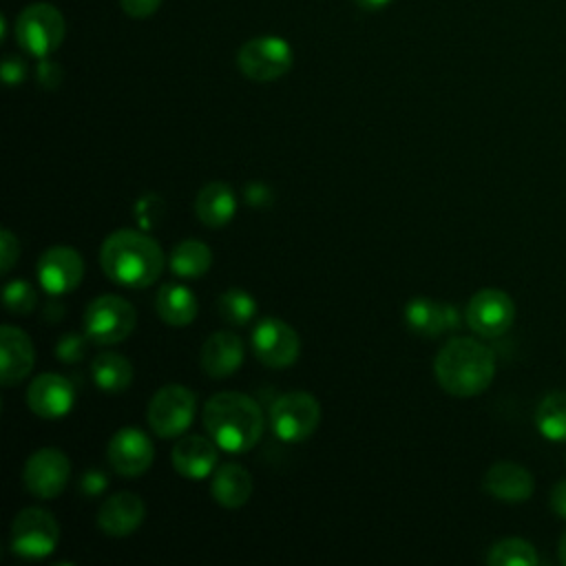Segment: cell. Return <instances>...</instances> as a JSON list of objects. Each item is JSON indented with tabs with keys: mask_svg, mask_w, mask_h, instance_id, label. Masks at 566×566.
Here are the masks:
<instances>
[{
	"mask_svg": "<svg viewBox=\"0 0 566 566\" xmlns=\"http://www.w3.org/2000/svg\"><path fill=\"white\" fill-rule=\"evenodd\" d=\"M210 495L226 509H239L252 495V475L241 464L226 462L212 473Z\"/></svg>",
	"mask_w": 566,
	"mask_h": 566,
	"instance_id": "cell-23",
	"label": "cell"
},
{
	"mask_svg": "<svg viewBox=\"0 0 566 566\" xmlns=\"http://www.w3.org/2000/svg\"><path fill=\"white\" fill-rule=\"evenodd\" d=\"M91 376L102 391L119 394L133 382V365L119 352H102L91 363Z\"/></svg>",
	"mask_w": 566,
	"mask_h": 566,
	"instance_id": "cell-25",
	"label": "cell"
},
{
	"mask_svg": "<svg viewBox=\"0 0 566 566\" xmlns=\"http://www.w3.org/2000/svg\"><path fill=\"white\" fill-rule=\"evenodd\" d=\"M0 380L4 387L24 380L35 365V349L29 334L15 325L0 327Z\"/></svg>",
	"mask_w": 566,
	"mask_h": 566,
	"instance_id": "cell-16",
	"label": "cell"
},
{
	"mask_svg": "<svg viewBox=\"0 0 566 566\" xmlns=\"http://www.w3.org/2000/svg\"><path fill=\"white\" fill-rule=\"evenodd\" d=\"M104 274L124 287H148L164 272L161 245L142 230H115L99 248Z\"/></svg>",
	"mask_w": 566,
	"mask_h": 566,
	"instance_id": "cell-1",
	"label": "cell"
},
{
	"mask_svg": "<svg viewBox=\"0 0 566 566\" xmlns=\"http://www.w3.org/2000/svg\"><path fill=\"white\" fill-rule=\"evenodd\" d=\"M86 334L82 336V334H77V332H69V334H64L60 340H57V345H55V356L62 360V363H66V365H71V363H80L82 358H84V354H86Z\"/></svg>",
	"mask_w": 566,
	"mask_h": 566,
	"instance_id": "cell-32",
	"label": "cell"
},
{
	"mask_svg": "<svg viewBox=\"0 0 566 566\" xmlns=\"http://www.w3.org/2000/svg\"><path fill=\"white\" fill-rule=\"evenodd\" d=\"M18 254H20V243L13 237V232L9 228H4L0 232V263H2L0 272L2 274H7L13 268V263L18 261Z\"/></svg>",
	"mask_w": 566,
	"mask_h": 566,
	"instance_id": "cell-33",
	"label": "cell"
},
{
	"mask_svg": "<svg viewBox=\"0 0 566 566\" xmlns=\"http://www.w3.org/2000/svg\"><path fill=\"white\" fill-rule=\"evenodd\" d=\"M170 272L181 279H199L212 265L210 248L199 239H186L177 243L168 256Z\"/></svg>",
	"mask_w": 566,
	"mask_h": 566,
	"instance_id": "cell-26",
	"label": "cell"
},
{
	"mask_svg": "<svg viewBox=\"0 0 566 566\" xmlns=\"http://www.w3.org/2000/svg\"><path fill=\"white\" fill-rule=\"evenodd\" d=\"M557 551H559V559H562V564H566V531L562 533V537H559V546H557Z\"/></svg>",
	"mask_w": 566,
	"mask_h": 566,
	"instance_id": "cell-41",
	"label": "cell"
},
{
	"mask_svg": "<svg viewBox=\"0 0 566 566\" xmlns=\"http://www.w3.org/2000/svg\"><path fill=\"white\" fill-rule=\"evenodd\" d=\"M24 77H27V66H24L22 60L7 57L2 62V80H4V84L13 86V84H20Z\"/></svg>",
	"mask_w": 566,
	"mask_h": 566,
	"instance_id": "cell-36",
	"label": "cell"
},
{
	"mask_svg": "<svg viewBox=\"0 0 566 566\" xmlns=\"http://www.w3.org/2000/svg\"><path fill=\"white\" fill-rule=\"evenodd\" d=\"M219 316L230 325H248L256 314V301L250 292L230 287L217 301Z\"/></svg>",
	"mask_w": 566,
	"mask_h": 566,
	"instance_id": "cell-29",
	"label": "cell"
},
{
	"mask_svg": "<svg viewBox=\"0 0 566 566\" xmlns=\"http://www.w3.org/2000/svg\"><path fill=\"white\" fill-rule=\"evenodd\" d=\"M108 486V480L102 471L93 469V471H86L82 478H80V491L86 495V497H95L99 493H104Z\"/></svg>",
	"mask_w": 566,
	"mask_h": 566,
	"instance_id": "cell-34",
	"label": "cell"
},
{
	"mask_svg": "<svg viewBox=\"0 0 566 566\" xmlns=\"http://www.w3.org/2000/svg\"><path fill=\"white\" fill-rule=\"evenodd\" d=\"M433 374L447 394L471 398L489 389L495 376V356L484 343L455 336L440 347L433 360Z\"/></svg>",
	"mask_w": 566,
	"mask_h": 566,
	"instance_id": "cell-3",
	"label": "cell"
},
{
	"mask_svg": "<svg viewBox=\"0 0 566 566\" xmlns=\"http://www.w3.org/2000/svg\"><path fill=\"white\" fill-rule=\"evenodd\" d=\"M467 325L484 338H495L509 332L515 321L513 298L495 287H484L475 292L464 310Z\"/></svg>",
	"mask_w": 566,
	"mask_h": 566,
	"instance_id": "cell-12",
	"label": "cell"
},
{
	"mask_svg": "<svg viewBox=\"0 0 566 566\" xmlns=\"http://www.w3.org/2000/svg\"><path fill=\"white\" fill-rule=\"evenodd\" d=\"M172 467L179 475L188 480H203L212 473L217 467L219 453H217V442L206 436H184L175 442L170 451Z\"/></svg>",
	"mask_w": 566,
	"mask_h": 566,
	"instance_id": "cell-18",
	"label": "cell"
},
{
	"mask_svg": "<svg viewBox=\"0 0 566 566\" xmlns=\"http://www.w3.org/2000/svg\"><path fill=\"white\" fill-rule=\"evenodd\" d=\"M144 517V500L130 491H119L102 502L97 513V526L111 537H126L139 528Z\"/></svg>",
	"mask_w": 566,
	"mask_h": 566,
	"instance_id": "cell-17",
	"label": "cell"
},
{
	"mask_svg": "<svg viewBox=\"0 0 566 566\" xmlns=\"http://www.w3.org/2000/svg\"><path fill=\"white\" fill-rule=\"evenodd\" d=\"M405 323L411 332L436 338L449 329H455L460 316L449 303H440L429 296H416L405 305Z\"/></svg>",
	"mask_w": 566,
	"mask_h": 566,
	"instance_id": "cell-19",
	"label": "cell"
},
{
	"mask_svg": "<svg viewBox=\"0 0 566 566\" xmlns=\"http://www.w3.org/2000/svg\"><path fill=\"white\" fill-rule=\"evenodd\" d=\"M245 199L252 206H263L268 201V188L261 186V184H252V186L245 188Z\"/></svg>",
	"mask_w": 566,
	"mask_h": 566,
	"instance_id": "cell-39",
	"label": "cell"
},
{
	"mask_svg": "<svg viewBox=\"0 0 566 566\" xmlns=\"http://www.w3.org/2000/svg\"><path fill=\"white\" fill-rule=\"evenodd\" d=\"M108 464L124 478H137L153 464L155 444L137 427H122L113 433L106 447Z\"/></svg>",
	"mask_w": 566,
	"mask_h": 566,
	"instance_id": "cell-14",
	"label": "cell"
},
{
	"mask_svg": "<svg viewBox=\"0 0 566 566\" xmlns=\"http://www.w3.org/2000/svg\"><path fill=\"white\" fill-rule=\"evenodd\" d=\"M237 212L234 190L223 181L206 184L195 197V214L208 228H223Z\"/></svg>",
	"mask_w": 566,
	"mask_h": 566,
	"instance_id": "cell-22",
	"label": "cell"
},
{
	"mask_svg": "<svg viewBox=\"0 0 566 566\" xmlns=\"http://www.w3.org/2000/svg\"><path fill=\"white\" fill-rule=\"evenodd\" d=\"M69 478H71V462L64 451L53 447L33 451L27 458L24 471H22L27 491L40 500L57 497L66 489Z\"/></svg>",
	"mask_w": 566,
	"mask_h": 566,
	"instance_id": "cell-11",
	"label": "cell"
},
{
	"mask_svg": "<svg viewBox=\"0 0 566 566\" xmlns=\"http://www.w3.org/2000/svg\"><path fill=\"white\" fill-rule=\"evenodd\" d=\"M360 9H365V11H378V9H382V7H387L391 0H354Z\"/></svg>",
	"mask_w": 566,
	"mask_h": 566,
	"instance_id": "cell-40",
	"label": "cell"
},
{
	"mask_svg": "<svg viewBox=\"0 0 566 566\" xmlns=\"http://www.w3.org/2000/svg\"><path fill=\"white\" fill-rule=\"evenodd\" d=\"M197 409V396L186 385H164L148 402V424L159 438L181 436Z\"/></svg>",
	"mask_w": 566,
	"mask_h": 566,
	"instance_id": "cell-9",
	"label": "cell"
},
{
	"mask_svg": "<svg viewBox=\"0 0 566 566\" xmlns=\"http://www.w3.org/2000/svg\"><path fill=\"white\" fill-rule=\"evenodd\" d=\"M250 343L254 356L272 369L294 365L301 354V340L296 329L276 316L261 318L252 329Z\"/></svg>",
	"mask_w": 566,
	"mask_h": 566,
	"instance_id": "cell-10",
	"label": "cell"
},
{
	"mask_svg": "<svg viewBox=\"0 0 566 566\" xmlns=\"http://www.w3.org/2000/svg\"><path fill=\"white\" fill-rule=\"evenodd\" d=\"M486 562L491 566H535L537 553L531 542L522 537H506L491 546Z\"/></svg>",
	"mask_w": 566,
	"mask_h": 566,
	"instance_id": "cell-28",
	"label": "cell"
},
{
	"mask_svg": "<svg viewBox=\"0 0 566 566\" xmlns=\"http://www.w3.org/2000/svg\"><path fill=\"white\" fill-rule=\"evenodd\" d=\"M38 80H40V84L44 88H55L60 84V80H62V69L57 64H53V62L42 57V62L38 66Z\"/></svg>",
	"mask_w": 566,
	"mask_h": 566,
	"instance_id": "cell-37",
	"label": "cell"
},
{
	"mask_svg": "<svg viewBox=\"0 0 566 566\" xmlns=\"http://www.w3.org/2000/svg\"><path fill=\"white\" fill-rule=\"evenodd\" d=\"M535 424L548 440H566V391H551L535 411Z\"/></svg>",
	"mask_w": 566,
	"mask_h": 566,
	"instance_id": "cell-27",
	"label": "cell"
},
{
	"mask_svg": "<svg viewBox=\"0 0 566 566\" xmlns=\"http://www.w3.org/2000/svg\"><path fill=\"white\" fill-rule=\"evenodd\" d=\"M321 422V402L307 391H287L270 407V424L279 440L303 442Z\"/></svg>",
	"mask_w": 566,
	"mask_h": 566,
	"instance_id": "cell-6",
	"label": "cell"
},
{
	"mask_svg": "<svg viewBox=\"0 0 566 566\" xmlns=\"http://www.w3.org/2000/svg\"><path fill=\"white\" fill-rule=\"evenodd\" d=\"M201 369L210 378H228L243 363V340L228 329L214 332L201 345Z\"/></svg>",
	"mask_w": 566,
	"mask_h": 566,
	"instance_id": "cell-21",
	"label": "cell"
},
{
	"mask_svg": "<svg viewBox=\"0 0 566 566\" xmlns=\"http://www.w3.org/2000/svg\"><path fill=\"white\" fill-rule=\"evenodd\" d=\"M73 402V385L64 376L53 371L35 376L27 389V405L40 418H62L71 411Z\"/></svg>",
	"mask_w": 566,
	"mask_h": 566,
	"instance_id": "cell-15",
	"label": "cell"
},
{
	"mask_svg": "<svg viewBox=\"0 0 566 566\" xmlns=\"http://www.w3.org/2000/svg\"><path fill=\"white\" fill-rule=\"evenodd\" d=\"M294 62V51L279 35H259L241 44L237 53L239 71L254 82H274L283 77Z\"/></svg>",
	"mask_w": 566,
	"mask_h": 566,
	"instance_id": "cell-7",
	"label": "cell"
},
{
	"mask_svg": "<svg viewBox=\"0 0 566 566\" xmlns=\"http://www.w3.org/2000/svg\"><path fill=\"white\" fill-rule=\"evenodd\" d=\"M57 542L60 524L44 509H22L11 522V548L20 557L42 559L55 551Z\"/></svg>",
	"mask_w": 566,
	"mask_h": 566,
	"instance_id": "cell-8",
	"label": "cell"
},
{
	"mask_svg": "<svg viewBox=\"0 0 566 566\" xmlns=\"http://www.w3.org/2000/svg\"><path fill=\"white\" fill-rule=\"evenodd\" d=\"M484 491L502 502H524L533 495L535 482L528 469H524L517 462L500 460L489 467L484 473Z\"/></svg>",
	"mask_w": 566,
	"mask_h": 566,
	"instance_id": "cell-20",
	"label": "cell"
},
{
	"mask_svg": "<svg viewBox=\"0 0 566 566\" xmlns=\"http://www.w3.org/2000/svg\"><path fill=\"white\" fill-rule=\"evenodd\" d=\"M551 509L566 520V480H562L551 493Z\"/></svg>",
	"mask_w": 566,
	"mask_h": 566,
	"instance_id": "cell-38",
	"label": "cell"
},
{
	"mask_svg": "<svg viewBox=\"0 0 566 566\" xmlns=\"http://www.w3.org/2000/svg\"><path fill=\"white\" fill-rule=\"evenodd\" d=\"M203 427L219 449L245 453L261 440L265 418L254 398L241 391H219L206 400Z\"/></svg>",
	"mask_w": 566,
	"mask_h": 566,
	"instance_id": "cell-2",
	"label": "cell"
},
{
	"mask_svg": "<svg viewBox=\"0 0 566 566\" xmlns=\"http://www.w3.org/2000/svg\"><path fill=\"white\" fill-rule=\"evenodd\" d=\"M2 298H4V307L13 314H29L38 303L35 287L27 279L9 281L2 290Z\"/></svg>",
	"mask_w": 566,
	"mask_h": 566,
	"instance_id": "cell-30",
	"label": "cell"
},
{
	"mask_svg": "<svg viewBox=\"0 0 566 566\" xmlns=\"http://www.w3.org/2000/svg\"><path fill=\"white\" fill-rule=\"evenodd\" d=\"M135 325V307L117 294H102L84 310V334L97 345H115L126 340Z\"/></svg>",
	"mask_w": 566,
	"mask_h": 566,
	"instance_id": "cell-4",
	"label": "cell"
},
{
	"mask_svg": "<svg viewBox=\"0 0 566 566\" xmlns=\"http://www.w3.org/2000/svg\"><path fill=\"white\" fill-rule=\"evenodd\" d=\"M164 208H166V206H164V199H161L159 195H155V192L142 195V197L137 199V203H135V219H137L139 228H142V230L155 228V226L159 223L161 214H164Z\"/></svg>",
	"mask_w": 566,
	"mask_h": 566,
	"instance_id": "cell-31",
	"label": "cell"
},
{
	"mask_svg": "<svg viewBox=\"0 0 566 566\" xmlns=\"http://www.w3.org/2000/svg\"><path fill=\"white\" fill-rule=\"evenodd\" d=\"M35 274L44 292L53 296L69 294L82 283L84 261L71 245H51L40 254Z\"/></svg>",
	"mask_w": 566,
	"mask_h": 566,
	"instance_id": "cell-13",
	"label": "cell"
},
{
	"mask_svg": "<svg viewBox=\"0 0 566 566\" xmlns=\"http://www.w3.org/2000/svg\"><path fill=\"white\" fill-rule=\"evenodd\" d=\"M66 24L62 13L46 2L29 4L15 20V40L33 57L51 55L64 40Z\"/></svg>",
	"mask_w": 566,
	"mask_h": 566,
	"instance_id": "cell-5",
	"label": "cell"
},
{
	"mask_svg": "<svg viewBox=\"0 0 566 566\" xmlns=\"http://www.w3.org/2000/svg\"><path fill=\"white\" fill-rule=\"evenodd\" d=\"M161 0H119V7L130 18H148L159 9Z\"/></svg>",
	"mask_w": 566,
	"mask_h": 566,
	"instance_id": "cell-35",
	"label": "cell"
},
{
	"mask_svg": "<svg viewBox=\"0 0 566 566\" xmlns=\"http://www.w3.org/2000/svg\"><path fill=\"white\" fill-rule=\"evenodd\" d=\"M155 307L159 318L172 327H184L192 323L199 312L195 292L181 283H164L157 292Z\"/></svg>",
	"mask_w": 566,
	"mask_h": 566,
	"instance_id": "cell-24",
	"label": "cell"
}]
</instances>
